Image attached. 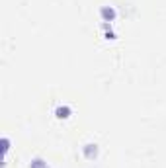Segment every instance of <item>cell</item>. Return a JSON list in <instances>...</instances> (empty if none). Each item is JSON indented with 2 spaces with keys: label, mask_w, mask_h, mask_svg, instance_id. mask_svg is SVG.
I'll return each instance as SVG.
<instances>
[{
  "label": "cell",
  "mask_w": 166,
  "mask_h": 168,
  "mask_svg": "<svg viewBox=\"0 0 166 168\" xmlns=\"http://www.w3.org/2000/svg\"><path fill=\"white\" fill-rule=\"evenodd\" d=\"M57 117H68V108H59L57 110Z\"/></svg>",
  "instance_id": "obj_2"
},
{
  "label": "cell",
  "mask_w": 166,
  "mask_h": 168,
  "mask_svg": "<svg viewBox=\"0 0 166 168\" xmlns=\"http://www.w3.org/2000/svg\"><path fill=\"white\" fill-rule=\"evenodd\" d=\"M102 16H104V18H109V20H112V18L115 16V12L112 10V8H104V10H102Z\"/></svg>",
  "instance_id": "obj_1"
},
{
  "label": "cell",
  "mask_w": 166,
  "mask_h": 168,
  "mask_svg": "<svg viewBox=\"0 0 166 168\" xmlns=\"http://www.w3.org/2000/svg\"><path fill=\"white\" fill-rule=\"evenodd\" d=\"M41 162H43V160H33V162H31V166H33V168H45Z\"/></svg>",
  "instance_id": "obj_3"
}]
</instances>
